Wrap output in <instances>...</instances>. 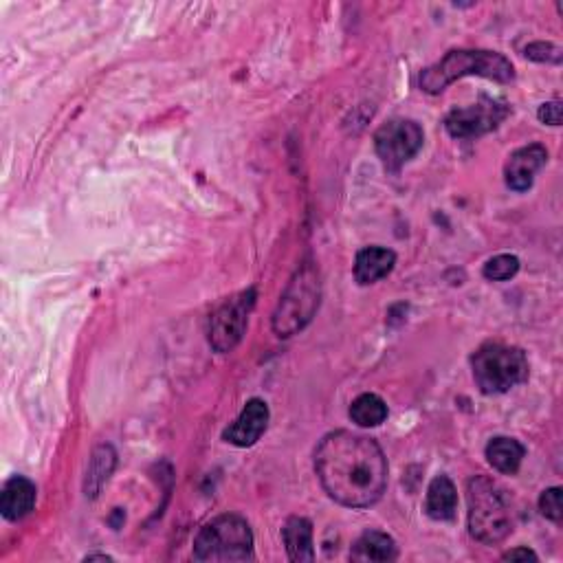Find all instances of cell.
Instances as JSON below:
<instances>
[{"label": "cell", "instance_id": "6da1fadb", "mask_svg": "<svg viewBox=\"0 0 563 563\" xmlns=\"http://www.w3.org/2000/svg\"><path fill=\"white\" fill-rule=\"evenodd\" d=\"M315 473L337 504L368 509L388 487V458L372 438L341 429L317 445Z\"/></svg>", "mask_w": 563, "mask_h": 563}, {"label": "cell", "instance_id": "7a4b0ae2", "mask_svg": "<svg viewBox=\"0 0 563 563\" xmlns=\"http://www.w3.org/2000/svg\"><path fill=\"white\" fill-rule=\"evenodd\" d=\"M469 533L480 544H500L513 533V504L498 482L487 476H476L467 487Z\"/></svg>", "mask_w": 563, "mask_h": 563}, {"label": "cell", "instance_id": "3957f363", "mask_svg": "<svg viewBox=\"0 0 563 563\" xmlns=\"http://www.w3.org/2000/svg\"><path fill=\"white\" fill-rule=\"evenodd\" d=\"M467 75H480L493 82L509 84L515 80V69L498 51L456 49L449 51L440 62L427 66L421 73V88L429 95H436Z\"/></svg>", "mask_w": 563, "mask_h": 563}, {"label": "cell", "instance_id": "277c9868", "mask_svg": "<svg viewBox=\"0 0 563 563\" xmlns=\"http://www.w3.org/2000/svg\"><path fill=\"white\" fill-rule=\"evenodd\" d=\"M319 300H322V282H319V273L315 269V264L306 262L297 269L289 286H286L278 308H275L271 319L273 333L282 339L300 333V330L311 324V319L315 317L319 308Z\"/></svg>", "mask_w": 563, "mask_h": 563}, {"label": "cell", "instance_id": "5b68a950", "mask_svg": "<svg viewBox=\"0 0 563 563\" xmlns=\"http://www.w3.org/2000/svg\"><path fill=\"white\" fill-rule=\"evenodd\" d=\"M192 557L205 563L251 561L256 557L253 555L251 526L240 515H218L196 535Z\"/></svg>", "mask_w": 563, "mask_h": 563}, {"label": "cell", "instance_id": "8992f818", "mask_svg": "<svg viewBox=\"0 0 563 563\" xmlns=\"http://www.w3.org/2000/svg\"><path fill=\"white\" fill-rule=\"evenodd\" d=\"M473 379L484 394H506L528 381V359L522 348L506 344H484L471 357Z\"/></svg>", "mask_w": 563, "mask_h": 563}, {"label": "cell", "instance_id": "52a82bcc", "mask_svg": "<svg viewBox=\"0 0 563 563\" xmlns=\"http://www.w3.org/2000/svg\"><path fill=\"white\" fill-rule=\"evenodd\" d=\"M256 289H247L234 297H229L220 304L216 311L209 315V326H207V339L218 355H227L234 350L242 335H245L249 315L256 306Z\"/></svg>", "mask_w": 563, "mask_h": 563}, {"label": "cell", "instance_id": "ba28073f", "mask_svg": "<svg viewBox=\"0 0 563 563\" xmlns=\"http://www.w3.org/2000/svg\"><path fill=\"white\" fill-rule=\"evenodd\" d=\"M423 128L412 119H392L374 135V150L388 172H399L423 148Z\"/></svg>", "mask_w": 563, "mask_h": 563}, {"label": "cell", "instance_id": "9c48e42d", "mask_svg": "<svg viewBox=\"0 0 563 563\" xmlns=\"http://www.w3.org/2000/svg\"><path fill=\"white\" fill-rule=\"evenodd\" d=\"M509 113L511 108L500 99L482 97L478 104L451 110L445 119V128L454 139H476L498 128Z\"/></svg>", "mask_w": 563, "mask_h": 563}, {"label": "cell", "instance_id": "30bf717a", "mask_svg": "<svg viewBox=\"0 0 563 563\" xmlns=\"http://www.w3.org/2000/svg\"><path fill=\"white\" fill-rule=\"evenodd\" d=\"M267 427H269V405L262 399H251L236 421L225 429L223 438L229 445L251 447L258 443L264 432H267Z\"/></svg>", "mask_w": 563, "mask_h": 563}, {"label": "cell", "instance_id": "8fae6325", "mask_svg": "<svg viewBox=\"0 0 563 563\" xmlns=\"http://www.w3.org/2000/svg\"><path fill=\"white\" fill-rule=\"evenodd\" d=\"M546 161H548V150L544 146H539V143H533V146H526L513 152L504 168L506 185H509L513 192L531 190L537 172L544 168Z\"/></svg>", "mask_w": 563, "mask_h": 563}, {"label": "cell", "instance_id": "7c38bea8", "mask_svg": "<svg viewBox=\"0 0 563 563\" xmlns=\"http://www.w3.org/2000/svg\"><path fill=\"white\" fill-rule=\"evenodd\" d=\"M36 495V484L31 480L22 476L11 478L5 484L3 495H0V511H3L5 520L18 522L22 517H27L36 506Z\"/></svg>", "mask_w": 563, "mask_h": 563}, {"label": "cell", "instance_id": "4fadbf2b", "mask_svg": "<svg viewBox=\"0 0 563 563\" xmlns=\"http://www.w3.org/2000/svg\"><path fill=\"white\" fill-rule=\"evenodd\" d=\"M396 264V253L383 247H366L357 253L355 278L359 284L368 286L390 275Z\"/></svg>", "mask_w": 563, "mask_h": 563}, {"label": "cell", "instance_id": "5bb4252c", "mask_svg": "<svg viewBox=\"0 0 563 563\" xmlns=\"http://www.w3.org/2000/svg\"><path fill=\"white\" fill-rule=\"evenodd\" d=\"M425 511L436 522H449L456 517L458 493L454 482H451L447 476H438L432 480V484H429Z\"/></svg>", "mask_w": 563, "mask_h": 563}, {"label": "cell", "instance_id": "9a60e30c", "mask_svg": "<svg viewBox=\"0 0 563 563\" xmlns=\"http://www.w3.org/2000/svg\"><path fill=\"white\" fill-rule=\"evenodd\" d=\"M284 546L289 553L291 561H313L315 548H313V524L306 517H289L282 528Z\"/></svg>", "mask_w": 563, "mask_h": 563}, {"label": "cell", "instance_id": "2e32d148", "mask_svg": "<svg viewBox=\"0 0 563 563\" xmlns=\"http://www.w3.org/2000/svg\"><path fill=\"white\" fill-rule=\"evenodd\" d=\"M396 557H399V548H396V542L388 533H381V531L363 533L350 550V559L359 561V563L394 561Z\"/></svg>", "mask_w": 563, "mask_h": 563}, {"label": "cell", "instance_id": "e0dca14e", "mask_svg": "<svg viewBox=\"0 0 563 563\" xmlns=\"http://www.w3.org/2000/svg\"><path fill=\"white\" fill-rule=\"evenodd\" d=\"M117 465V454L110 445H99L95 447L91 460H88L86 467V478H84V493L86 498L95 500L99 491L104 489V484L113 476Z\"/></svg>", "mask_w": 563, "mask_h": 563}, {"label": "cell", "instance_id": "ac0fdd59", "mask_svg": "<svg viewBox=\"0 0 563 563\" xmlns=\"http://www.w3.org/2000/svg\"><path fill=\"white\" fill-rule=\"evenodd\" d=\"M526 456V449L522 443H517L515 438H493L487 445V460L489 465L504 473V476H513V473L520 471L522 460Z\"/></svg>", "mask_w": 563, "mask_h": 563}, {"label": "cell", "instance_id": "d6986e66", "mask_svg": "<svg viewBox=\"0 0 563 563\" xmlns=\"http://www.w3.org/2000/svg\"><path fill=\"white\" fill-rule=\"evenodd\" d=\"M350 418L359 427H379L388 418V405L377 394H361L350 405Z\"/></svg>", "mask_w": 563, "mask_h": 563}, {"label": "cell", "instance_id": "ffe728a7", "mask_svg": "<svg viewBox=\"0 0 563 563\" xmlns=\"http://www.w3.org/2000/svg\"><path fill=\"white\" fill-rule=\"evenodd\" d=\"M517 271H520V260L511 256V253H502V256H495L484 264L482 275L491 282H506L515 278Z\"/></svg>", "mask_w": 563, "mask_h": 563}, {"label": "cell", "instance_id": "44dd1931", "mask_svg": "<svg viewBox=\"0 0 563 563\" xmlns=\"http://www.w3.org/2000/svg\"><path fill=\"white\" fill-rule=\"evenodd\" d=\"M539 511L546 517V520L559 524L563 520V504H561V489L553 487L546 489L539 498Z\"/></svg>", "mask_w": 563, "mask_h": 563}, {"label": "cell", "instance_id": "7402d4cb", "mask_svg": "<svg viewBox=\"0 0 563 563\" xmlns=\"http://www.w3.org/2000/svg\"><path fill=\"white\" fill-rule=\"evenodd\" d=\"M526 58L533 62H546V64H559L561 62V47L553 42H533L526 47Z\"/></svg>", "mask_w": 563, "mask_h": 563}, {"label": "cell", "instance_id": "603a6c76", "mask_svg": "<svg viewBox=\"0 0 563 563\" xmlns=\"http://www.w3.org/2000/svg\"><path fill=\"white\" fill-rule=\"evenodd\" d=\"M539 121L548 126H559L561 124V102H548L537 113Z\"/></svg>", "mask_w": 563, "mask_h": 563}, {"label": "cell", "instance_id": "cb8c5ba5", "mask_svg": "<svg viewBox=\"0 0 563 563\" xmlns=\"http://www.w3.org/2000/svg\"><path fill=\"white\" fill-rule=\"evenodd\" d=\"M528 559H533V561L539 559L531 548H515L502 555V561H528Z\"/></svg>", "mask_w": 563, "mask_h": 563}, {"label": "cell", "instance_id": "d4e9b609", "mask_svg": "<svg viewBox=\"0 0 563 563\" xmlns=\"http://www.w3.org/2000/svg\"><path fill=\"white\" fill-rule=\"evenodd\" d=\"M95 559H99V561H113L108 555H86V561H95Z\"/></svg>", "mask_w": 563, "mask_h": 563}]
</instances>
